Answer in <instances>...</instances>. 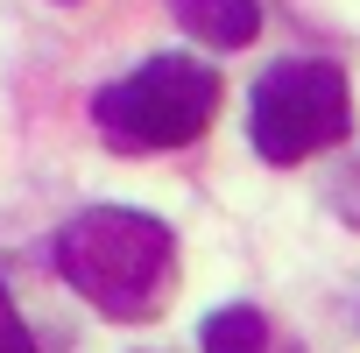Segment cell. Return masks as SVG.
Returning a JSON list of instances; mask_svg holds the SVG:
<instances>
[{"instance_id":"cell-2","label":"cell","mask_w":360,"mask_h":353,"mask_svg":"<svg viewBox=\"0 0 360 353\" xmlns=\"http://www.w3.org/2000/svg\"><path fill=\"white\" fill-rule=\"evenodd\" d=\"M212 113H219V71L198 57H148L141 71L99 85V99H92V127L120 155L184 148L212 127Z\"/></svg>"},{"instance_id":"cell-3","label":"cell","mask_w":360,"mask_h":353,"mask_svg":"<svg viewBox=\"0 0 360 353\" xmlns=\"http://www.w3.org/2000/svg\"><path fill=\"white\" fill-rule=\"evenodd\" d=\"M346 120H353L346 71L339 64H318V57H290V64L262 71L255 106H248V127H255L262 162H304V155L332 148L346 134Z\"/></svg>"},{"instance_id":"cell-6","label":"cell","mask_w":360,"mask_h":353,"mask_svg":"<svg viewBox=\"0 0 360 353\" xmlns=\"http://www.w3.org/2000/svg\"><path fill=\"white\" fill-rule=\"evenodd\" d=\"M0 353H36V339H29V325H22V311H15L8 283H0Z\"/></svg>"},{"instance_id":"cell-1","label":"cell","mask_w":360,"mask_h":353,"mask_svg":"<svg viewBox=\"0 0 360 353\" xmlns=\"http://www.w3.org/2000/svg\"><path fill=\"white\" fill-rule=\"evenodd\" d=\"M57 276L120 325H141L162 311V290L176 276V240L162 219L127 212V205H92L57 233Z\"/></svg>"},{"instance_id":"cell-4","label":"cell","mask_w":360,"mask_h":353,"mask_svg":"<svg viewBox=\"0 0 360 353\" xmlns=\"http://www.w3.org/2000/svg\"><path fill=\"white\" fill-rule=\"evenodd\" d=\"M169 15L198 43H219V50H248L262 36V8L255 0H169Z\"/></svg>"},{"instance_id":"cell-5","label":"cell","mask_w":360,"mask_h":353,"mask_svg":"<svg viewBox=\"0 0 360 353\" xmlns=\"http://www.w3.org/2000/svg\"><path fill=\"white\" fill-rule=\"evenodd\" d=\"M198 346L205 353H269V318L255 304H219L198 325Z\"/></svg>"}]
</instances>
